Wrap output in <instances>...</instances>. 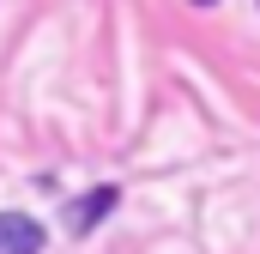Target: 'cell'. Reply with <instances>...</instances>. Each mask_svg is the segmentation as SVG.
Returning a JSON list of instances; mask_svg holds the SVG:
<instances>
[{
    "label": "cell",
    "instance_id": "7a4b0ae2",
    "mask_svg": "<svg viewBox=\"0 0 260 254\" xmlns=\"http://www.w3.org/2000/svg\"><path fill=\"white\" fill-rule=\"evenodd\" d=\"M49 230L24 212H0V254H43Z\"/></svg>",
    "mask_w": 260,
    "mask_h": 254
},
{
    "label": "cell",
    "instance_id": "3957f363",
    "mask_svg": "<svg viewBox=\"0 0 260 254\" xmlns=\"http://www.w3.org/2000/svg\"><path fill=\"white\" fill-rule=\"evenodd\" d=\"M200 6H212V0H200Z\"/></svg>",
    "mask_w": 260,
    "mask_h": 254
},
{
    "label": "cell",
    "instance_id": "6da1fadb",
    "mask_svg": "<svg viewBox=\"0 0 260 254\" xmlns=\"http://www.w3.org/2000/svg\"><path fill=\"white\" fill-rule=\"evenodd\" d=\"M115 200H121V188H91V194H79V200L67 206V230H73V236L97 230V224L115 212Z\"/></svg>",
    "mask_w": 260,
    "mask_h": 254
}]
</instances>
